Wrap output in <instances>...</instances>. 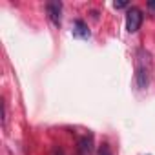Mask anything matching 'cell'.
Wrapping results in <instances>:
<instances>
[{
	"mask_svg": "<svg viewBox=\"0 0 155 155\" xmlns=\"http://www.w3.org/2000/svg\"><path fill=\"white\" fill-rule=\"evenodd\" d=\"M150 75H151V57L146 49H137L135 58V81L139 90H146L150 84Z\"/></svg>",
	"mask_w": 155,
	"mask_h": 155,
	"instance_id": "6da1fadb",
	"label": "cell"
},
{
	"mask_svg": "<svg viewBox=\"0 0 155 155\" xmlns=\"http://www.w3.org/2000/svg\"><path fill=\"white\" fill-rule=\"evenodd\" d=\"M91 144H93L91 135L82 137L81 142H79V151H81V155H90V153H91Z\"/></svg>",
	"mask_w": 155,
	"mask_h": 155,
	"instance_id": "5b68a950",
	"label": "cell"
},
{
	"mask_svg": "<svg viewBox=\"0 0 155 155\" xmlns=\"http://www.w3.org/2000/svg\"><path fill=\"white\" fill-rule=\"evenodd\" d=\"M113 8L115 9H124V8H128V2H113Z\"/></svg>",
	"mask_w": 155,
	"mask_h": 155,
	"instance_id": "52a82bcc",
	"label": "cell"
},
{
	"mask_svg": "<svg viewBox=\"0 0 155 155\" xmlns=\"http://www.w3.org/2000/svg\"><path fill=\"white\" fill-rule=\"evenodd\" d=\"M140 24H142V11L139 8H130L126 11V31L135 33V31H139Z\"/></svg>",
	"mask_w": 155,
	"mask_h": 155,
	"instance_id": "7a4b0ae2",
	"label": "cell"
},
{
	"mask_svg": "<svg viewBox=\"0 0 155 155\" xmlns=\"http://www.w3.org/2000/svg\"><path fill=\"white\" fill-rule=\"evenodd\" d=\"M99 155H113V153H111V148H110L108 142H102V144H101V148H99Z\"/></svg>",
	"mask_w": 155,
	"mask_h": 155,
	"instance_id": "8992f818",
	"label": "cell"
},
{
	"mask_svg": "<svg viewBox=\"0 0 155 155\" xmlns=\"http://www.w3.org/2000/svg\"><path fill=\"white\" fill-rule=\"evenodd\" d=\"M55 155H62V151H60V150H57V151H55Z\"/></svg>",
	"mask_w": 155,
	"mask_h": 155,
	"instance_id": "9c48e42d",
	"label": "cell"
},
{
	"mask_svg": "<svg viewBox=\"0 0 155 155\" xmlns=\"http://www.w3.org/2000/svg\"><path fill=\"white\" fill-rule=\"evenodd\" d=\"M46 11H48L49 20H51L57 28H60V11H62V4H60V2H48V4H46Z\"/></svg>",
	"mask_w": 155,
	"mask_h": 155,
	"instance_id": "3957f363",
	"label": "cell"
},
{
	"mask_svg": "<svg viewBox=\"0 0 155 155\" xmlns=\"http://www.w3.org/2000/svg\"><path fill=\"white\" fill-rule=\"evenodd\" d=\"M73 37L82 38V40L90 38V29H88V24L84 20H81V18L75 20V24H73Z\"/></svg>",
	"mask_w": 155,
	"mask_h": 155,
	"instance_id": "277c9868",
	"label": "cell"
},
{
	"mask_svg": "<svg viewBox=\"0 0 155 155\" xmlns=\"http://www.w3.org/2000/svg\"><path fill=\"white\" fill-rule=\"evenodd\" d=\"M148 8H150V9H155V0H151V2H148Z\"/></svg>",
	"mask_w": 155,
	"mask_h": 155,
	"instance_id": "ba28073f",
	"label": "cell"
}]
</instances>
